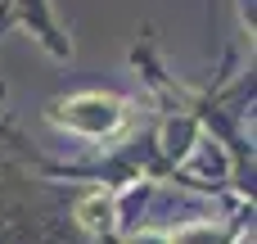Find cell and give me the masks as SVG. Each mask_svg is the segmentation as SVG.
<instances>
[{"label":"cell","mask_w":257,"mask_h":244,"mask_svg":"<svg viewBox=\"0 0 257 244\" xmlns=\"http://www.w3.org/2000/svg\"><path fill=\"white\" fill-rule=\"evenodd\" d=\"M54 122H63L72 131H86V136H104L122 122V104L108 100V95H77V100L54 109Z\"/></svg>","instance_id":"1"},{"label":"cell","mask_w":257,"mask_h":244,"mask_svg":"<svg viewBox=\"0 0 257 244\" xmlns=\"http://www.w3.org/2000/svg\"><path fill=\"white\" fill-rule=\"evenodd\" d=\"M167 244H230V235L221 231V226H208V222H194V226H185V231H176Z\"/></svg>","instance_id":"2"}]
</instances>
